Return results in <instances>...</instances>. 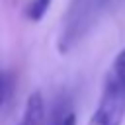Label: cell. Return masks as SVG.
Masks as SVG:
<instances>
[{"mask_svg": "<svg viewBox=\"0 0 125 125\" xmlns=\"http://www.w3.org/2000/svg\"><path fill=\"white\" fill-rule=\"evenodd\" d=\"M125 117V84L105 78L96 111L88 125H121Z\"/></svg>", "mask_w": 125, "mask_h": 125, "instance_id": "cell-1", "label": "cell"}, {"mask_svg": "<svg viewBox=\"0 0 125 125\" xmlns=\"http://www.w3.org/2000/svg\"><path fill=\"white\" fill-rule=\"evenodd\" d=\"M18 125H45V102L41 92H31L25 100V107Z\"/></svg>", "mask_w": 125, "mask_h": 125, "instance_id": "cell-2", "label": "cell"}, {"mask_svg": "<svg viewBox=\"0 0 125 125\" xmlns=\"http://www.w3.org/2000/svg\"><path fill=\"white\" fill-rule=\"evenodd\" d=\"M107 78L125 84V47L117 53V57H115V61H113L109 72H107Z\"/></svg>", "mask_w": 125, "mask_h": 125, "instance_id": "cell-3", "label": "cell"}, {"mask_svg": "<svg viewBox=\"0 0 125 125\" xmlns=\"http://www.w3.org/2000/svg\"><path fill=\"white\" fill-rule=\"evenodd\" d=\"M49 6H51V0H33L29 4V8H27V18L31 21H39L47 14Z\"/></svg>", "mask_w": 125, "mask_h": 125, "instance_id": "cell-4", "label": "cell"}, {"mask_svg": "<svg viewBox=\"0 0 125 125\" xmlns=\"http://www.w3.org/2000/svg\"><path fill=\"white\" fill-rule=\"evenodd\" d=\"M8 88H10V84H8V76L0 70V107H2V104L6 102V98H8Z\"/></svg>", "mask_w": 125, "mask_h": 125, "instance_id": "cell-5", "label": "cell"}, {"mask_svg": "<svg viewBox=\"0 0 125 125\" xmlns=\"http://www.w3.org/2000/svg\"><path fill=\"white\" fill-rule=\"evenodd\" d=\"M51 125H57V121H55V119H53V121H51Z\"/></svg>", "mask_w": 125, "mask_h": 125, "instance_id": "cell-6", "label": "cell"}]
</instances>
